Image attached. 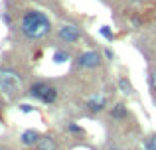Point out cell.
<instances>
[{"label":"cell","instance_id":"5","mask_svg":"<svg viewBox=\"0 0 156 150\" xmlns=\"http://www.w3.org/2000/svg\"><path fill=\"white\" fill-rule=\"evenodd\" d=\"M57 36H59L61 42L65 44H75L81 40V32L77 26H73V24H63V26L59 28V32H57Z\"/></svg>","mask_w":156,"mask_h":150},{"label":"cell","instance_id":"18","mask_svg":"<svg viewBox=\"0 0 156 150\" xmlns=\"http://www.w3.org/2000/svg\"><path fill=\"white\" fill-rule=\"evenodd\" d=\"M129 2H133V4H138V2H142V0H129Z\"/></svg>","mask_w":156,"mask_h":150},{"label":"cell","instance_id":"3","mask_svg":"<svg viewBox=\"0 0 156 150\" xmlns=\"http://www.w3.org/2000/svg\"><path fill=\"white\" fill-rule=\"evenodd\" d=\"M20 87V77L12 69H2L0 71V89L6 93H16Z\"/></svg>","mask_w":156,"mask_h":150},{"label":"cell","instance_id":"14","mask_svg":"<svg viewBox=\"0 0 156 150\" xmlns=\"http://www.w3.org/2000/svg\"><path fill=\"white\" fill-rule=\"evenodd\" d=\"M146 148H148V150H156V134L148 138V142H146Z\"/></svg>","mask_w":156,"mask_h":150},{"label":"cell","instance_id":"6","mask_svg":"<svg viewBox=\"0 0 156 150\" xmlns=\"http://www.w3.org/2000/svg\"><path fill=\"white\" fill-rule=\"evenodd\" d=\"M40 138H42V136H40V132L34 131V128H28V131H24L22 136H20V140H22L24 146H34V144L40 142Z\"/></svg>","mask_w":156,"mask_h":150},{"label":"cell","instance_id":"17","mask_svg":"<svg viewBox=\"0 0 156 150\" xmlns=\"http://www.w3.org/2000/svg\"><path fill=\"white\" fill-rule=\"evenodd\" d=\"M30 111H32L30 105H22V113H30Z\"/></svg>","mask_w":156,"mask_h":150},{"label":"cell","instance_id":"7","mask_svg":"<svg viewBox=\"0 0 156 150\" xmlns=\"http://www.w3.org/2000/svg\"><path fill=\"white\" fill-rule=\"evenodd\" d=\"M105 107H107L105 95H95V97H91V99L87 101V109H89L91 113H101Z\"/></svg>","mask_w":156,"mask_h":150},{"label":"cell","instance_id":"13","mask_svg":"<svg viewBox=\"0 0 156 150\" xmlns=\"http://www.w3.org/2000/svg\"><path fill=\"white\" fill-rule=\"evenodd\" d=\"M148 81H150V87L156 91V69H150V75H148Z\"/></svg>","mask_w":156,"mask_h":150},{"label":"cell","instance_id":"20","mask_svg":"<svg viewBox=\"0 0 156 150\" xmlns=\"http://www.w3.org/2000/svg\"><path fill=\"white\" fill-rule=\"evenodd\" d=\"M0 123H2V119H0Z\"/></svg>","mask_w":156,"mask_h":150},{"label":"cell","instance_id":"1","mask_svg":"<svg viewBox=\"0 0 156 150\" xmlns=\"http://www.w3.org/2000/svg\"><path fill=\"white\" fill-rule=\"evenodd\" d=\"M20 32L28 40H42L51 32V20L42 10H26L20 20Z\"/></svg>","mask_w":156,"mask_h":150},{"label":"cell","instance_id":"16","mask_svg":"<svg viewBox=\"0 0 156 150\" xmlns=\"http://www.w3.org/2000/svg\"><path fill=\"white\" fill-rule=\"evenodd\" d=\"M105 55H107V59H113V58H115V54H113L111 50H105Z\"/></svg>","mask_w":156,"mask_h":150},{"label":"cell","instance_id":"21","mask_svg":"<svg viewBox=\"0 0 156 150\" xmlns=\"http://www.w3.org/2000/svg\"><path fill=\"white\" fill-rule=\"evenodd\" d=\"M0 150H2V148H0Z\"/></svg>","mask_w":156,"mask_h":150},{"label":"cell","instance_id":"11","mask_svg":"<svg viewBox=\"0 0 156 150\" xmlns=\"http://www.w3.org/2000/svg\"><path fill=\"white\" fill-rule=\"evenodd\" d=\"M67 58H69V55L65 54V51H61V50H57L55 54H53V61H55V63H63V61H67Z\"/></svg>","mask_w":156,"mask_h":150},{"label":"cell","instance_id":"4","mask_svg":"<svg viewBox=\"0 0 156 150\" xmlns=\"http://www.w3.org/2000/svg\"><path fill=\"white\" fill-rule=\"evenodd\" d=\"M101 63V54L95 50H89V51H83V54L77 55V65L83 67V69H93Z\"/></svg>","mask_w":156,"mask_h":150},{"label":"cell","instance_id":"12","mask_svg":"<svg viewBox=\"0 0 156 150\" xmlns=\"http://www.w3.org/2000/svg\"><path fill=\"white\" fill-rule=\"evenodd\" d=\"M101 34H103V36H105V38H107V40H109V42H113V38H115V34H113V32H111V30H109V28H107V26H103V28H101Z\"/></svg>","mask_w":156,"mask_h":150},{"label":"cell","instance_id":"15","mask_svg":"<svg viewBox=\"0 0 156 150\" xmlns=\"http://www.w3.org/2000/svg\"><path fill=\"white\" fill-rule=\"evenodd\" d=\"M67 128H69V131H71V132H83V131H81V127H77V124H73V123L69 124Z\"/></svg>","mask_w":156,"mask_h":150},{"label":"cell","instance_id":"19","mask_svg":"<svg viewBox=\"0 0 156 150\" xmlns=\"http://www.w3.org/2000/svg\"><path fill=\"white\" fill-rule=\"evenodd\" d=\"M109 150H121V148H109Z\"/></svg>","mask_w":156,"mask_h":150},{"label":"cell","instance_id":"9","mask_svg":"<svg viewBox=\"0 0 156 150\" xmlns=\"http://www.w3.org/2000/svg\"><path fill=\"white\" fill-rule=\"evenodd\" d=\"M119 89H121L122 95H133L134 93L133 85H130V81L126 79V77H119Z\"/></svg>","mask_w":156,"mask_h":150},{"label":"cell","instance_id":"2","mask_svg":"<svg viewBox=\"0 0 156 150\" xmlns=\"http://www.w3.org/2000/svg\"><path fill=\"white\" fill-rule=\"evenodd\" d=\"M28 93H30V97H34V99L42 101V103H46V105H51L53 101L57 99V89L50 83H44V81L34 83Z\"/></svg>","mask_w":156,"mask_h":150},{"label":"cell","instance_id":"8","mask_svg":"<svg viewBox=\"0 0 156 150\" xmlns=\"http://www.w3.org/2000/svg\"><path fill=\"white\" fill-rule=\"evenodd\" d=\"M38 150H57V144H55V140L48 134V136H42V138H40Z\"/></svg>","mask_w":156,"mask_h":150},{"label":"cell","instance_id":"10","mask_svg":"<svg viewBox=\"0 0 156 150\" xmlns=\"http://www.w3.org/2000/svg\"><path fill=\"white\" fill-rule=\"evenodd\" d=\"M126 115H129V111H126V107L122 103H117L113 107V117H115V119H125Z\"/></svg>","mask_w":156,"mask_h":150}]
</instances>
